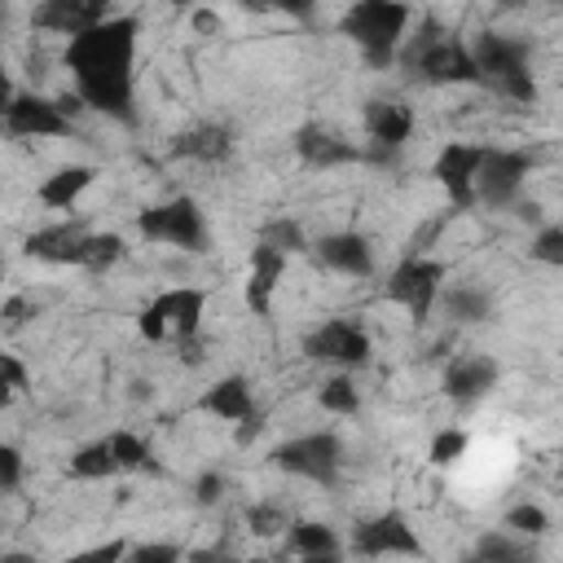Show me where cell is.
Masks as SVG:
<instances>
[{
    "label": "cell",
    "mask_w": 563,
    "mask_h": 563,
    "mask_svg": "<svg viewBox=\"0 0 563 563\" xmlns=\"http://www.w3.org/2000/svg\"><path fill=\"white\" fill-rule=\"evenodd\" d=\"M136 18H106L66 40V66L75 79V97L119 123H132L136 110Z\"/></svg>",
    "instance_id": "obj_1"
},
{
    "label": "cell",
    "mask_w": 563,
    "mask_h": 563,
    "mask_svg": "<svg viewBox=\"0 0 563 563\" xmlns=\"http://www.w3.org/2000/svg\"><path fill=\"white\" fill-rule=\"evenodd\" d=\"M396 57L422 84H479L475 62H471V44L435 18H427L413 35H405Z\"/></svg>",
    "instance_id": "obj_2"
},
{
    "label": "cell",
    "mask_w": 563,
    "mask_h": 563,
    "mask_svg": "<svg viewBox=\"0 0 563 563\" xmlns=\"http://www.w3.org/2000/svg\"><path fill=\"white\" fill-rule=\"evenodd\" d=\"M409 4L405 0H352L343 13V35L361 48V57L369 66H387L396 62L400 40L409 35Z\"/></svg>",
    "instance_id": "obj_3"
},
{
    "label": "cell",
    "mask_w": 563,
    "mask_h": 563,
    "mask_svg": "<svg viewBox=\"0 0 563 563\" xmlns=\"http://www.w3.org/2000/svg\"><path fill=\"white\" fill-rule=\"evenodd\" d=\"M471 62H475V79H484L488 88L528 101L532 97V62H528V40L506 35V31H484L471 44Z\"/></svg>",
    "instance_id": "obj_4"
},
{
    "label": "cell",
    "mask_w": 563,
    "mask_h": 563,
    "mask_svg": "<svg viewBox=\"0 0 563 563\" xmlns=\"http://www.w3.org/2000/svg\"><path fill=\"white\" fill-rule=\"evenodd\" d=\"M202 308H207V290L172 286L141 308V334L150 343H189L202 325Z\"/></svg>",
    "instance_id": "obj_5"
},
{
    "label": "cell",
    "mask_w": 563,
    "mask_h": 563,
    "mask_svg": "<svg viewBox=\"0 0 563 563\" xmlns=\"http://www.w3.org/2000/svg\"><path fill=\"white\" fill-rule=\"evenodd\" d=\"M528 176H532V158L528 150H510V145H484V158L475 167V202L501 211V207H515L528 189Z\"/></svg>",
    "instance_id": "obj_6"
},
{
    "label": "cell",
    "mask_w": 563,
    "mask_h": 563,
    "mask_svg": "<svg viewBox=\"0 0 563 563\" xmlns=\"http://www.w3.org/2000/svg\"><path fill=\"white\" fill-rule=\"evenodd\" d=\"M273 466L295 475V479L330 488L339 479V466H343V444H339L334 431H303V435L282 440L273 449Z\"/></svg>",
    "instance_id": "obj_7"
},
{
    "label": "cell",
    "mask_w": 563,
    "mask_h": 563,
    "mask_svg": "<svg viewBox=\"0 0 563 563\" xmlns=\"http://www.w3.org/2000/svg\"><path fill=\"white\" fill-rule=\"evenodd\" d=\"M136 233L150 238V242H163V246H176V251H207V220L198 211L194 198H167V202H154L136 216Z\"/></svg>",
    "instance_id": "obj_8"
},
{
    "label": "cell",
    "mask_w": 563,
    "mask_h": 563,
    "mask_svg": "<svg viewBox=\"0 0 563 563\" xmlns=\"http://www.w3.org/2000/svg\"><path fill=\"white\" fill-rule=\"evenodd\" d=\"M440 286H444V264L431 260V255H422V251H413V255H405V260L387 273L383 295H387V303H396V308H405L413 321H422V317H431Z\"/></svg>",
    "instance_id": "obj_9"
},
{
    "label": "cell",
    "mask_w": 563,
    "mask_h": 563,
    "mask_svg": "<svg viewBox=\"0 0 563 563\" xmlns=\"http://www.w3.org/2000/svg\"><path fill=\"white\" fill-rule=\"evenodd\" d=\"M303 352L312 361H325V365H339V369H361L369 361V334L352 317H330L317 330H308Z\"/></svg>",
    "instance_id": "obj_10"
},
{
    "label": "cell",
    "mask_w": 563,
    "mask_h": 563,
    "mask_svg": "<svg viewBox=\"0 0 563 563\" xmlns=\"http://www.w3.org/2000/svg\"><path fill=\"white\" fill-rule=\"evenodd\" d=\"M4 132L9 136H35V141H44V136H70V114L62 110V101L57 97H44V92H18L13 101H9V110H4Z\"/></svg>",
    "instance_id": "obj_11"
},
{
    "label": "cell",
    "mask_w": 563,
    "mask_h": 563,
    "mask_svg": "<svg viewBox=\"0 0 563 563\" xmlns=\"http://www.w3.org/2000/svg\"><path fill=\"white\" fill-rule=\"evenodd\" d=\"M479 158H484V145H471V141H449V145L435 154L431 176H435V185L449 194V202L462 207V211L475 207L471 185H475V167H479Z\"/></svg>",
    "instance_id": "obj_12"
},
{
    "label": "cell",
    "mask_w": 563,
    "mask_h": 563,
    "mask_svg": "<svg viewBox=\"0 0 563 563\" xmlns=\"http://www.w3.org/2000/svg\"><path fill=\"white\" fill-rule=\"evenodd\" d=\"M497 387V361L488 352H457L444 365V396L457 405H479Z\"/></svg>",
    "instance_id": "obj_13"
},
{
    "label": "cell",
    "mask_w": 563,
    "mask_h": 563,
    "mask_svg": "<svg viewBox=\"0 0 563 563\" xmlns=\"http://www.w3.org/2000/svg\"><path fill=\"white\" fill-rule=\"evenodd\" d=\"M110 18V0H40L31 9V26L48 35H79Z\"/></svg>",
    "instance_id": "obj_14"
},
{
    "label": "cell",
    "mask_w": 563,
    "mask_h": 563,
    "mask_svg": "<svg viewBox=\"0 0 563 563\" xmlns=\"http://www.w3.org/2000/svg\"><path fill=\"white\" fill-rule=\"evenodd\" d=\"M312 255H317V264L321 268H330V273H339V277H374V246L361 238V233H352V229H343V233H325V238H317L312 242Z\"/></svg>",
    "instance_id": "obj_15"
},
{
    "label": "cell",
    "mask_w": 563,
    "mask_h": 563,
    "mask_svg": "<svg viewBox=\"0 0 563 563\" xmlns=\"http://www.w3.org/2000/svg\"><path fill=\"white\" fill-rule=\"evenodd\" d=\"M352 550L356 554H422V541L413 537L400 510H383L352 532Z\"/></svg>",
    "instance_id": "obj_16"
},
{
    "label": "cell",
    "mask_w": 563,
    "mask_h": 563,
    "mask_svg": "<svg viewBox=\"0 0 563 563\" xmlns=\"http://www.w3.org/2000/svg\"><path fill=\"white\" fill-rule=\"evenodd\" d=\"M286 260H290V255H282V251L268 246V242H255V246H251V255H246V308H251L255 317H268L273 290H277L282 277H286Z\"/></svg>",
    "instance_id": "obj_17"
},
{
    "label": "cell",
    "mask_w": 563,
    "mask_h": 563,
    "mask_svg": "<svg viewBox=\"0 0 563 563\" xmlns=\"http://www.w3.org/2000/svg\"><path fill=\"white\" fill-rule=\"evenodd\" d=\"M365 132L378 150H400L409 136H413V110L405 101H391V97H374L365 101Z\"/></svg>",
    "instance_id": "obj_18"
},
{
    "label": "cell",
    "mask_w": 563,
    "mask_h": 563,
    "mask_svg": "<svg viewBox=\"0 0 563 563\" xmlns=\"http://www.w3.org/2000/svg\"><path fill=\"white\" fill-rule=\"evenodd\" d=\"M84 238H88V224H44L26 238V255L31 260H44V264H75L79 268V251H84Z\"/></svg>",
    "instance_id": "obj_19"
},
{
    "label": "cell",
    "mask_w": 563,
    "mask_h": 563,
    "mask_svg": "<svg viewBox=\"0 0 563 563\" xmlns=\"http://www.w3.org/2000/svg\"><path fill=\"white\" fill-rule=\"evenodd\" d=\"M295 150H299V158H303L308 167H317V172H334V167H347V163L361 158V150H356L352 141H343V136H334V132H325V128H303V132L295 136Z\"/></svg>",
    "instance_id": "obj_20"
},
{
    "label": "cell",
    "mask_w": 563,
    "mask_h": 563,
    "mask_svg": "<svg viewBox=\"0 0 563 563\" xmlns=\"http://www.w3.org/2000/svg\"><path fill=\"white\" fill-rule=\"evenodd\" d=\"M202 409H207L211 418H220V422H233V427L251 422V413H255L251 383H246L242 374H229V378L211 383V387L202 391Z\"/></svg>",
    "instance_id": "obj_21"
},
{
    "label": "cell",
    "mask_w": 563,
    "mask_h": 563,
    "mask_svg": "<svg viewBox=\"0 0 563 563\" xmlns=\"http://www.w3.org/2000/svg\"><path fill=\"white\" fill-rule=\"evenodd\" d=\"M229 150H233V136L224 123H198L172 141V154L194 158V163H220V158H229Z\"/></svg>",
    "instance_id": "obj_22"
},
{
    "label": "cell",
    "mask_w": 563,
    "mask_h": 563,
    "mask_svg": "<svg viewBox=\"0 0 563 563\" xmlns=\"http://www.w3.org/2000/svg\"><path fill=\"white\" fill-rule=\"evenodd\" d=\"M435 308L449 317V321H457V325H471V321H484V317H493V295L484 290V286H471V282H457V286H440V295H435Z\"/></svg>",
    "instance_id": "obj_23"
},
{
    "label": "cell",
    "mask_w": 563,
    "mask_h": 563,
    "mask_svg": "<svg viewBox=\"0 0 563 563\" xmlns=\"http://www.w3.org/2000/svg\"><path fill=\"white\" fill-rule=\"evenodd\" d=\"M92 180H97V167H88V163H70V167L53 172V176L35 189V198H40L44 207H53V211H70V207L79 202V194H84Z\"/></svg>",
    "instance_id": "obj_24"
},
{
    "label": "cell",
    "mask_w": 563,
    "mask_h": 563,
    "mask_svg": "<svg viewBox=\"0 0 563 563\" xmlns=\"http://www.w3.org/2000/svg\"><path fill=\"white\" fill-rule=\"evenodd\" d=\"M286 537H290L286 550H290V554H303V559H330V554L343 550L339 537H334V528H325V523H308V519L290 523Z\"/></svg>",
    "instance_id": "obj_25"
},
{
    "label": "cell",
    "mask_w": 563,
    "mask_h": 563,
    "mask_svg": "<svg viewBox=\"0 0 563 563\" xmlns=\"http://www.w3.org/2000/svg\"><path fill=\"white\" fill-rule=\"evenodd\" d=\"M70 475H75V479H110V475H119V457H114V449H110V435H101V440L75 449V453H70Z\"/></svg>",
    "instance_id": "obj_26"
},
{
    "label": "cell",
    "mask_w": 563,
    "mask_h": 563,
    "mask_svg": "<svg viewBox=\"0 0 563 563\" xmlns=\"http://www.w3.org/2000/svg\"><path fill=\"white\" fill-rule=\"evenodd\" d=\"M123 238L119 233H92L88 229V238H84V251H79V268L84 273H106V268H114L119 260H123Z\"/></svg>",
    "instance_id": "obj_27"
},
{
    "label": "cell",
    "mask_w": 563,
    "mask_h": 563,
    "mask_svg": "<svg viewBox=\"0 0 563 563\" xmlns=\"http://www.w3.org/2000/svg\"><path fill=\"white\" fill-rule=\"evenodd\" d=\"M317 405H321L325 413H334V418H352V413L361 409V391H356L352 374H334V378H325L321 391H317Z\"/></svg>",
    "instance_id": "obj_28"
},
{
    "label": "cell",
    "mask_w": 563,
    "mask_h": 563,
    "mask_svg": "<svg viewBox=\"0 0 563 563\" xmlns=\"http://www.w3.org/2000/svg\"><path fill=\"white\" fill-rule=\"evenodd\" d=\"M475 554H479V559H493V563H515V559H523V554H528V545H523V537H519V532L497 528V532H484V537H479Z\"/></svg>",
    "instance_id": "obj_29"
},
{
    "label": "cell",
    "mask_w": 563,
    "mask_h": 563,
    "mask_svg": "<svg viewBox=\"0 0 563 563\" xmlns=\"http://www.w3.org/2000/svg\"><path fill=\"white\" fill-rule=\"evenodd\" d=\"M466 449H471L466 431H462V427H444V431H435V435H431L427 457H431V466H457V462L466 457Z\"/></svg>",
    "instance_id": "obj_30"
},
{
    "label": "cell",
    "mask_w": 563,
    "mask_h": 563,
    "mask_svg": "<svg viewBox=\"0 0 563 563\" xmlns=\"http://www.w3.org/2000/svg\"><path fill=\"white\" fill-rule=\"evenodd\" d=\"M110 449H114V457H119V471H141V466H150V444L141 440V435H132V431H110Z\"/></svg>",
    "instance_id": "obj_31"
},
{
    "label": "cell",
    "mask_w": 563,
    "mask_h": 563,
    "mask_svg": "<svg viewBox=\"0 0 563 563\" xmlns=\"http://www.w3.org/2000/svg\"><path fill=\"white\" fill-rule=\"evenodd\" d=\"M246 523H251L255 537H277V532L290 528V515H286L277 501H255V506L246 510Z\"/></svg>",
    "instance_id": "obj_32"
},
{
    "label": "cell",
    "mask_w": 563,
    "mask_h": 563,
    "mask_svg": "<svg viewBox=\"0 0 563 563\" xmlns=\"http://www.w3.org/2000/svg\"><path fill=\"white\" fill-rule=\"evenodd\" d=\"M506 528L519 532V537H541V532L550 528V515H545L537 501H519V506L506 510Z\"/></svg>",
    "instance_id": "obj_33"
},
{
    "label": "cell",
    "mask_w": 563,
    "mask_h": 563,
    "mask_svg": "<svg viewBox=\"0 0 563 563\" xmlns=\"http://www.w3.org/2000/svg\"><path fill=\"white\" fill-rule=\"evenodd\" d=\"M260 242H268V246H277L282 255H295V251H308V238H303V229H299V220H273L268 229H264V238Z\"/></svg>",
    "instance_id": "obj_34"
},
{
    "label": "cell",
    "mask_w": 563,
    "mask_h": 563,
    "mask_svg": "<svg viewBox=\"0 0 563 563\" xmlns=\"http://www.w3.org/2000/svg\"><path fill=\"white\" fill-rule=\"evenodd\" d=\"M528 255L541 260V264H550V268H559L563 264V229L559 224H541L537 238H532V246H528Z\"/></svg>",
    "instance_id": "obj_35"
},
{
    "label": "cell",
    "mask_w": 563,
    "mask_h": 563,
    "mask_svg": "<svg viewBox=\"0 0 563 563\" xmlns=\"http://www.w3.org/2000/svg\"><path fill=\"white\" fill-rule=\"evenodd\" d=\"M18 391H26V365H22L13 352H0V409H4Z\"/></svg>",
    "instance_id": "obj_36"
},
{
    "label": "cell",
    "mask_w": 563,
    "mask_h": 563,
    "mask_svg": "<svg viewBox=\"0 0 563 563\" xmlns=\"http://www.w3.org/2000/svg\"><path fill=\"white\" fill-rule=\"evenodd\" d=\"M22 484V453L13 444H0V493H13Z\"/></svg>",
    "instance_id": "obj_37"
},
{
    "label": "cell",
    "mask_w": 563,
    "mask_h": 563,
    "mask_svg": "<svg viewBox=\"0 0 563 563\" xmlns=\"http://www.w3.org/2000/svg\"><path fill=\"white\" fill-rule=\"evenodd\" d=\"M238 4H251V9H282L290 18H308L312 13V0H238Z\"/></svg>",
    "instance_id": "obj_38"
},
{
    "label": "cell",
    "mask_w": 563,
    "mask_h": 563,
    "mask_svg": "<svg viewBox=\"0 0 563 563\" xmlns=\"http://www.w3.org/2000/svg\"><path fill=\"white\" fill-rule=\"evenodd\" d=\"M220 493H224V479H220L216 471H202L198 484H194V497L207 506V501H220Z\"/></svg>",
    "instance_id": "obj_39"
},
{
    "label": "cell",
    "mask_w": 563,
    "mask_h": 563,
    "mask_svg": "<svg viewBox=\"0 0 563 563\" xmlns=\"http://www.w3.org/2000/svg\"><path fill=\"white\" fill-rule=\"evenodd\" d=\"M26 317H31V303H26V299H9V303L0 308V325H4V330H18Z\"/></svg>",
    "instance_id": "obj_40"
},
{
    "label": "cell",
    "mask_w": 563,
    "mask_h": 563,
    "mask_svg": "<svg viewBox=\"0 0 563 563\" xmlns=\"http://www.w3.org/2000/svg\"><path fill=\"white\" fill-rule=\"evenodd\" d=\"M176 545H132V559H176Z\"/></svg>",
    "instance_id": "obj_41"
},
{
    "label": "cell",
    "mask_w": 563,
    "mask_h": 563,
    "mask_svg": "<svg viewBox=\"0 0 563 563\" xmlns=\"http://www.w3.org/2000/svg\"><path fill=\"white\" fill-rule=\"evenodd\" d=\"M18 97V88H13V79H9V70L0 66V119H4V110H9V101Z\"/></svg>",
    "instance_id": "obj_42"
},
{
    "label": "cell",
    "mask_w": 563,
    "mask_h": 563,
    "mask_svg": "<svg viewBox=\"0 0 563 563\" xmlns=\"http://www.w3.org/2000/svg\"><path fill=\"white\" fill-rule=\"evenodd\" d=\"M194 26L216 35V31H220V18H216V13H207V9H198V13H194Z\"/></svg>",
    "instance_id": "obj_43"
},
{
    "label": "cell",
    "mask_w": 563,
    "mask_h": 563,
    "mask_svg": "<svg viewBox=\"0 0 563 563\" xmlns=\"http://www.w3.org/2000/svg\"><path fill=\"white\" fill-rule=\"evenodd\" d=\"M172 4H176V9H185V4H198V0H172Z\"/></svg>",
    "instance_id": "obj_44"
}]
</instances>
